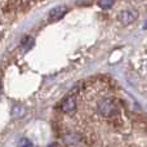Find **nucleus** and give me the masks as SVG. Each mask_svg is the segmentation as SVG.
<instances>
[{"mask_svg": "<svg viewBox=\"0 0 147 147\" xmlns=\"http://www.w3.org/2000/svg\"><path fill=\"white\" fill-rule=\"evenodd\" d=\"M0 92H1V83H0Z\"/></svg>", "mask_w": 147, "mask_h": 147, "instance_id": "nucleus-11", "label": "nucleus"}, {"mask_svg": "<svg viewBox=\"0 0 147 147\" xmlns=\"http://www.w3.org/2000/svg\"><path fill=\"white\" fill-rule=\"evenodd\" d=\"M63 140H65V142H66V145H69V146H71V147H78L81 142H83V138H81V136L78 134V133H75V132L67 133V134L63 137Z\"/></svg>", "mask_w": 147, "mask_h": 147, "instance_id": "nucleus-5", "label": "nucleus"}, {"mask_svg": "<svg viewBox=\"0 0 147 147\" xmlns=\"http://www.w3.org/2000/svg\"><path fill=\"white\" fill-rule=\"evenodd\" d=\"M34 38L32 36H30V35H27V36H25V38L21 40V49H22L23 52H27L28 49L31 48V47L34 45Z\"/></svg>", "mask_w": 147, "mask_h": 147, "instance_id": "nucleus-6", "label": "nucleus"}, {"mask_svg": "<svg viewBox=\"0 0 147 147\" xmlns=\"http://www.w3.org/2000/svg\"><path fill=\"white\" fill-rule=\"evenodd\" d=\"M143 28H145V30H147V20L145 21V23H143Z\"/></svg>", "mask_w": 147, "mask_h": 147, "instance_id": "nucleus-10", "label": "nucleus"}, {"mask_svg": "<svg viewBox=\"0 0 147 147\" xmlns=\"http://www.w3.org/2000/svg\"><path fill=\"white\" fill-rule=\"evenodd\" d=\"M117 18H119L121 25L129 26L138 18V12L136 9H133V8H127V9H123L121 12L119 13Z\"/></svg>", "mask_w": 147, "mask_h": 147, "instance_id": "nucleus-2", "label": "nucleus"}, {"mask_svg": "<svg viewBox=\"0 0 147 147\" xmlns=\"http://www.w3.org/2000/svg\"><path fill=\"white\" fill-rule=\"evenodd\" d=\"M69 12V8L66 5H57V7L52 8L48 13V20L51 22H56V21L61 20L66 16V13Z\"/></svg>", "mask_w": 147, "mask_h": 147, "instance_id": "nucleus-3", "label": "nucleus"}, {"mask_svg": "<svg viewBox=\"0 0 147 147\" xmlns=\"http://www.w3.org/2000/svg\"><path fill=\"white\" fill-rule=\"evenodd\" d=\"M97 3H98V5L102 9H109V8H111L114 5L115 0H98Z\"/></svg>", "mask_w": 147, "mask_h": 147, "instance_id": "nucleus-8", "label": "nucleus"}, {"mask_svg": "<svg viewBox=\"0 0 147 147\" xmlns=\"http://www.w3.org/2000/svg\"><path fill=\"white\" fill-rule=\"evenodd\" d=\"M59 109L66 114H71L76 110V98L74 96H66L59 103Z\"/></svg>", "mask_w": 147, "mask_h": 147, "instance_id": "nucleus-4", "label": "nucleus"}, {"mask_svg": "<svg viewBox=\"0 0 147 147\" xmlns=\"http://www.w3.org/2000/svg\"><path fill=\"white\" fill-rule=\"evenodd\" d=\"M17 147H34V145L31 143L30 140H27V138H21L17 143Z\"/></svg>", "mask_w": 147, "mask_h": 147, "instance_id": "nucleus-9", "label": "nucleus"}, {"mask_svg": "<svg viewBox=\"0 0 147 147\" xmlns=\"http://www.w3.org/2000/svg\"><path fill=\"white\" fill-rule=\"evenodd\" d=\"M25 114V109L21 106H14L12 109V116L13 117H21L22 115Z\"/></svg>", "mask_w": 147, "mask_h": 147, "instance_id": "nucleus-7", "label": "nucleus"}, {"mask_svg": "<svg viewBox=\"0 0 147 147\" xmlns=\"http://www.w3.org/2000/svg\"><path fill=\"white\" fill-rule=\"evenodd\" d=\"M97 110H98L99 115L103 117H112L117 112L116 103L114 102L112 98H103L98 102L97 105Z\"/></svg>", "mask_w": 147, "mask_h": 147, "instance_id": "nucleus-1", "label": "nucleus"}]
</instances>
